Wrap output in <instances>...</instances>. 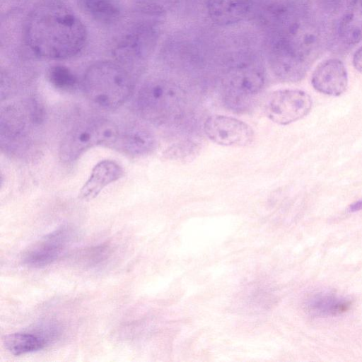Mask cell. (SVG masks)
Instances as JSON below:
<instances>
[{"instance_id":"6da1fadb","label":"cell","mask_w":362,"mask_h":362,"mask_svg":"<svg viewBox=\"0 0 362 362\" xmlns=\"http://www.w3.org/2000/svg\"><path fill=\"white\" fill-rule=\"evenodd\" d=\"M87 33L76 14L57 0H46L29 14L25 40L37 56L52 59L71 57L84 47Z\"/></svg>"},{"instance_id":"7a4b0ae2","label":"cell","mask_w":362,"mask_h":362,"mask_svg":"<svg viewBox=\"0 0 362 362\" xmlns=\"http://www.w3.org/2000/svg\"><path fill=\"white\" fill-rule=\"evenodd\" d=\"M83 88L86 97L95 105L104 109H115L130 97L133 81L122 64L103 61L87 69Z\"/></svg>"},{"instance_id":"3957f363","label":"cell","mask_w":362,"mask_h":362,"mask_svg":"<svg viewBox=\"0 0 362 362\" xmlns=\"http://www.w3.org/2000/svg\"><path fill=\"white\" fill-rule=\"evenodd\" d=\"M119 127L106 119H93L81 122L63 138L59 148L60 159L65 163L77 160L86 151L95 146L115 147Z\"/></svg>"},{"instance_id":"277c9868","label":"cell","mask_w":362,"mask_h":362,"mask_svg":"<svg viewBox=\"0 0 362 362\" xmlns=\"http://www.w3.org/2000/svg\"><path fill=\"white\" fill-rule=\"evenodd\" d=\"M184 92L175 84L163 80L145 83L138 93L136 105L141 116L154 123L175 118L184 106Z\"/></svg>"},{"instance_id":"5b68a950","label":"cell","mask_w":362,"mask_h":362,"mask_svg":"<svg viewBox=\"0 0 362 362\" xmlns=\"http://www.w3.org/2000/svg\"><path fill=\"white\" fill-rule=\"evenodd\" d=\"M310 95L300 89H280L266 100L264 112L273 122L287 125L305 117L311 110Z\"/></svg>"},{"instance_id":"8992f818","label":"cell","mask_w":362,"mask_h":362,"mask_svg":"<svg viewBox=\"0 0 362 362\" xmlns=\"http://www.w3.org/2000/svg\"><path fill=\"white\" fill-rule=\"evenodd\" d=\"M264 83L262 67L250 60L236 62L230 66L224 74L223 87L232 104L238 105L258 93Z\"/></svg>"},{"instance_id":"52a82bcc","label":"cell","mask_w":362,"mask_h":362,"mask_svg":"<svg viewBox=\"0 0 362 362\" xmlns=\"http://www.w3.org/2000/svg\"><path fill=\"white\" fill-rule=\"evenodd\" d=\"M204 131L211 141L224 146H247L255 138V132L248 124L222 115L208 117L204 123Z\"/></svg>"},{"instance_id":"ba28073f","label":"cell","mask_w":362,"mask_h":362,"mask_svg":"<svg viewBox=\"0 0 362 362\" xmlns=\"http://www.w3.org/2000/svg\"><path fill=\"white\" fill-rule=\"evenodd\" d=\"M156 40L153 28L145 23L129 28L117 43L113 54L123 66L141 62L150 53Z\"/></svg>"},{"instance_id":"9c48e42d","label":"cell","mask_w":362,"mask_h":362,"mask_svg":"<svg viewBox=\"0 0 362 362\" xmlns=\"http://www.w3.org/2000/svg\"><path fill=\"white\" fill-rule=\"evenodd\" d=\"M348 74L344 63L336 58L320 63L313 72L311 83L317 91L331 96H339L348 87Z\"/></svg>"},{"instance_id":"30bf717a","label":"cell","mask_w":362,"mask_h":362,"mask_svg":"<svg viewBox=\"0 0 362 362\" xmlns=\"http://www.w3.org/2000/svg\"><path fill=\"white\" fill-rule=\"evenodd\" d=\"M71 234V231L66 228L49 234L28 251L24 257L25 262L33 267L51 264L64 252L70 241Z\"/></svg>"},{"instance_id":"8fae6325","label":"cell","mask_w":362,"mask_h":362,"mask_svg":"<svg viewBox=\"0 0 362 362\" xmlns=\"http://www.w3.org/2000/svg\"><path fill=\"white\" fill-rule=\"evenodd\" d=\"M124 175L123 168L115 161L103 160L93 168L91 174L81 189L79 197L89 201L95 198L104 187Z\"/></svg>"},{"instance_id":"7c38bea8","label":"cell","mask_w":362,"mask_h":362,"mask_svg":"<svg viewBox=\"0 0 362 362\" xmlns=\"http://www.w3.org/2000/svg\"><path fill=\"white\" fill-rule=\"evenodd\" d=\"M251 4L252 0H206V8L211 19L223 26L243 21L248 13Z\"/></svg>"},{"instance_id":"4fadbf2b","label":"cell","mask_w":362,"mask_h":362,"mask_svg":"<svg viewBox=\"0 0 362 362\" xmlns=\"http://www.w3.org/2000/svg\"><path fill=\"white\" fill-rule=\"evenodd\" d=\"M155 144V138L148 129L133 125L120 130L115 148L127 154L138 156L150 153Z\"/></svg>"},{"instance_id":"5bb4252c","label":"cell","mask_w":362,"mask_h":362,"mask_svg":"<svg viewBox=\"0 0 362 362\" xmlns=\"http://www.w3.org/2000/svg\"><path fill=\"white\" fill-rule=\"evenodd\" d=\"M351 306L349 299L327 293H318L308 298L305 310L317 317L337 316L348 311Z\"/></svg>"},{"instance_id":"9a60e30c","label":"cell","mask_w":362,"mask_h":362,"mask_svg":"<svg viewBox=\"0 0 362 362\" xmlns=\"http://www.w3.org/2000/svg\"><path fill=\"white\" fill-rule=\"evenodd\" d=\"M53 337L49 332L40 333L16 332L4 339L6 349L14 355H21L44 348Z\"/></svg>"},{"instance_id":"2e32d148","label":"cell","mask_w":362,"mask_h":362,"mask_svg":"<svg viewBox=\"0 0 362 362\" xmlns=\"http://www.w3.org/2000/svg\"><path fill=\"white\" fill-rule=\"evenodd\" d=\"M338 33L347 45L362 41V0H353L339 23Z\"/></svg>"},{"instance_id":"e0dca14e","label":"cell","mask_w":362,"mask_h":362,"mask_svg":"<svg viewBox=\"0 0 362 362\" xmlns=\"http://www.w3.org/2000/svg\"><path fill=\"white\" fill-rule=\"evenodd\" d=\"M81 8L96 20L111 23L120 16L121 9L116 0H78Z\"/></svg>"},{"instance_id":"ac0fdd59","label":"cell","mask_w":362,"mask_h":362,"mask_svg":"<svg viewBox=\"0 0 362 362\" xmlns=\"http://www.w3.org/2000/svg\"><path fill=\"white\" fill-rule=\"evenodd\" d=\"M0 127L1 138L18 137L25 127L23 113L14 105L5 107L1 112Z\"/></svg>"},{"instance_id":"d6986e66","label":"cell","mask_w":362,"mask_h":362,"mask_svg":"<svg viewBox=\"0 0 362 362\" xmlns=\"http://www.w3.org/2000/svg\"><path fill=\"white\" fill-rule=\"evenodd\" d=\"M47 78L54 88L62 91H72L77 85L76 75L62 65L52 66L47 71Z\"/></svg>"},{"instance_id":"ffe728a7","label":"cell","mask_w":362,"mask_h":362,"mask_svg":"<svg viewBox=\"0 0 362 362\" xmlns=\"http://www.w3.org/2000/svg\"><path fill=\"white\" fill-rule=\"evenodd\" d=\"M198 146L190 141L174 144L166 150L165 156L178 161H186L193 158L198 153Z\"/></svg>"},{"instance_id":"44dd1931","label":"cell","mask_w":362,"mask_h":362,"mask_svg":"<svg viewBox=\"0 0 362 362\" xmlns=\"http://www.w3.org/2000/svg\"><path fill=\"white\" fill-rule=\"evenodd\" d=\"M352 62L354 68L362 74V46L354 53Z\"/></svg>"},{"instance_id":"7402d4cb","label":"cell","mask_w":362,"mask_h":362,"mask_svg":"<svg viewBox=\"0 0 362 362\" xmlns=\"http://www.w3.org/2000/svg\"><path fill=\"white\" fill-rule=\"evenodd\" d=\"M351 212H356L362 210V200H358L351 204L349 208Z\"/></svg>"}]
</instances>
